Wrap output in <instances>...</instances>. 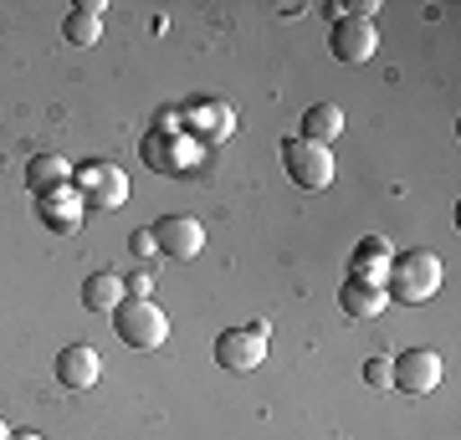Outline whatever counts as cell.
I'll return each instance as SVG.
<instances>
[{"mask_svg":"<svg viewBox=\"0 0 461 440\" xmlns=\"http://www.w3.org/2000/svg\"><path fill=\"white\" fill-rule=\"evenodd\" d=\"M41 220H47L51 230H72L77 220H83V200L67 195V190H57V195H41Z\"/></svg>","mask_w":461,"mask_h":440,"instance_id":"16","label":"cell"},{"mask_svg":"<svg viewBox=\"0 0 461 440\" xmlns=\"http://www.w3.org/2000/svg\"><path fill=\"white\" fill-rule=\"evenodd\" d=\"M67 184H72V164H67L62 154H36V159L26 164V190H32V195H57Z\"/></svg>","mask_w":461,"mask_h":440,"instance_id":"11","label":"cell"},{"mask_svg":"<svg viewBox=\"0 0 461 440\" xmlns=\"http://www.w3.org/2000/svg\"><path fill=\"white\" fill-rule=\"evenodd\" d=\"M339 133H344V108H339V103H313V108L303 113V133H297V139L333 148V139H339Z\"/></svg>","mask_w":461,"mask_h":440,"instance_id":"13","label":"cell"},{"mask_svg":"<svg viewBox=\"0 0 461 440\" xmlns=\"http://www.w3.org/2000/svg\"><path fill=\"white\" fill-rule=\"evenodd\" d=\"M62 36L72 41V47H93L103 36V5L98 0H77L72 11H67V21H62Z\"/></svg>","mask_w":461,"mask_h":440,"instance_id":"15","label":"cell"},{"mask_svg":"<svg viewBox=\"0 0 461 440\" xmlns=\"http://www.w3.org/2000/svg\"><path fill=\"white\" fill-rule=\"evenodd\" d=\"M154 292V277H149L144 266H139V272H129V277H123V297H149Z\"/></svg>","mask_w":461,"mask_h":440,"instance_id":"18","label":"cell"},{"mask_svg":"<svg viewBox=\"0 0 461 440\" xmlns=\"http://www.w3.org/2000/svg\"><path fill=\"white\" fill-rule=\"evenodd\" d=\"M0 440H11V425H5V420H0Z\"/></svg>","mask_w":461,"mask_h":440,"instance_id":"21","label":"cell"},{"mask_svg":"<svg viewBox=\"0 0 461 440\" xmlns=\"http://www.w3.org/2000/svg\"><path fill=\"white\" fill-rule=\"evenodd\" d=\"M339 308H344L348 318H379V312L390 308V297H384V287H369V282H359V277H344Z\"/></svg>","mask_w":461,"mask_h":440,"instance_id":"12","label":"cell"},{"mask_svg":"<svg viewBox=\"0 0 461 440\" xmlns=\"http://www.w3.org/2000/svg\"><path fill=\"white\" fill-rule=\"evenodd\" d=\"M113 333L129 348H159V343L169 338V318H165V308L154 302V297H123L118 302V312H113Z\"/></svg>","mask_w":461,"mask_h":440,"instance_id":"2","label":"cell"},{"mask_svg":"<svg viewBox=\"0 0 461 440\" xmlns=\"http://www.w3.org/2000/svg\"><path fill=\"white\" fill-rule=\"evenodd\" d=\"M154 251H159V246H154V236H149V230H133V256H154Z\"/></svg>","mask_w":461,"mask_h":440,"instance_id":"19","label":"cell"},{"mask_svg":"<svg viewBox=\"0 0 461 440\" xmlns=\"http://www.w3.org/2000/svg\"><path fill=\"white\" fill-rule=\"evenodd\" d=\"M329 47H333V57H339V62H348V67L369 62V57H375V47H379L375 21L339 16V21H333V31H329Z\"/></svg>","mask_w":461,"mask_h":440,"instance_id":"8","label":"cell"},{"mask_svg":"<svg viewBox=\"0 0 461 440\" xmlns=\"http://www.w3.org/2000/svg\"><path fill=\"white\" fill-rule=\"evenodd\" d=\"M267 333H272L267 318H257V323H247V328H226V333L215 338V364H221L226 374H251V369H262Z\"/></svg>","mask_w":461,"mask_h":440,"instance_id":"3","label":"cell"},{"mask_svg":"<svg viewBox=\"0 0 461 440\" xmlns=\"http://www.w3.org/2000/svg\"><path fill=\"white\" fill-rule=\"evenodd\" d=\"M441 292V256L436 251H395L384 272V297L400 308H415L426 297Z\"/></svg>","mask_w":461,"mask_h":440,"instance_id":"1","label":"cell"},{"mask_svg":"<svg viewBox=\"0 0 461 440\" xmlns=\"http://www.w3.org/2000/svg\"><path fill=\"white\" fill-rule=\"evenodd\" d=\"M282 164H287V180H293L297 190H308V195H318V190L333 184V148H323V144L287 139V144H282Z\"/></svg>","mask_w":461,"mask_h":440,"instance_id":"4","label":"cell"},{"mask_svg":"<svg viewBox=\"0 0 461 440\" xmlns=\"http://www.w3.org/2000/svg\"><path fill=\"white\" fill-rule=\"evenodd\" d=\"M390 241L384 236H364L359 246H354V256H348V277L369 282V287H384V272H390Z\"/></svg>","mask_w":461,"mask_h":440,"instance_id":"10","label":"cell"},{"mask_svg":"<svg viewBox=\"0 0 461 440\" xmlns=\"http://www.w3.org/2000/svg\"><path fill=\"white\" fill-rule=\"evenodd\" d=\"M11 440H47V436H36V430H11Z\"/></svg>","mask_w":461,"mask_h":440,"instance_id":"20","label":"cell"},{"mask_svg":"<svg viewBox=\"0 0 461 440\" xmlns=\"http://www.w3.org/2000/svg\"><path fill=\"white\" fill-rule=\"evenodd\" d=\"M149 236L159 246V256H175V261H195L205 251V226L195 215H159L149 226Z\"/></svg>","mask_w":461,"mask_h":440,"instance_id":"6","label":"cell"},{"mask_svg":"<svg viewBox=\"0 0 461 440\" xmlns=\"http://www.w3.org/2000/svg\"><path fill=\"white\" fill-rule=\"evenodd\" d=\"M364 384H369V390H390V359H369L364 364Z\"/></svg>","mask_w":461,"mask_h":440,"instance_id":"17","label":"cell"},{"mask_svg":"<svg viewBox=\"0 0 461 440\" xmlns=\"http://www.w3.org/2000/svg\"><path fill=\"white\" fill-rule=\"evenodd\" d=\"M72 184H77L83 211H113V205L129 200V180L113 164H83V169H72Z\"/></svg>","mask_w":461,"mask_h":440,"instance_id":"5","label":"cell"},{"mask_svg":"<svg viewBox=\"0 0 461 440\" xmlns=\"http://www.w3.org/2000/svg\"><path fill=\"white\" fill-rule=\"evenodd\" d=\"M103 374V359H98V348H87V343H67L62 354H57V384L72 394H83L93 390Z\"/></svg>","mask_w":461,"mask_h":440,"instance_id":"9","label":"cell"},{"mask_svg":"<svg viewBox=\"0 0 461 440\" xmlns=\"http://www.w3.org/2000/svg\"><path fill=\"white\" fill-rule=\"evenodd\" d=\"M118 302H123V277L118 272H93L83 282V308L98 312V318H113Z\"/></svg>","mask_w":461,"mask_h":440,"instance_id":"14","label":"cell"},{"mask_svg":"<svg viewBox=\"0 0 461 440\" xmlns=\"http://www.w3.org/2000/svg\"><path fill=\"white\" fill-rule=\"evenodd\" d=\"M441 384V354L436 348H411V354H400V359H390V390L400 394H430Z\"/></svg>","mask_w":461,"mask_h":440,"instance_id":"7","label":"cell"}]
</instances>
